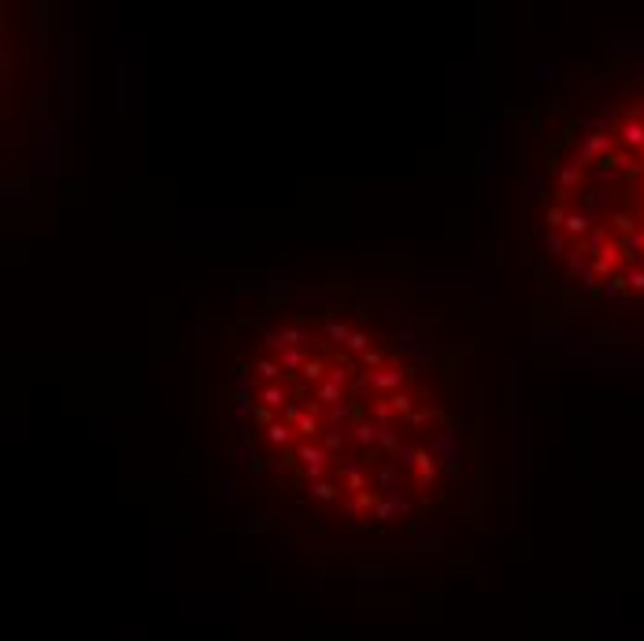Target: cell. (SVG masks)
<instances>
[{"label":"cell","instance_id":"cell-1","mask_svg":"<svg viewBox=\"0 0 644 641\" xmlns=\"http://www.w3.org/2000/svg\"><path fill=\"white\" fill-rule=\"evenodd\" d=\"M296 460H300V478L304 482H322L326 478V464H330V453L322 445H315V441H300L296 445Z\"/></svg>","mask_w":644,"mask_h":641},{"label":"cell","instance_id":"cell-2","mask_svg":"<svg viewBox=\"0 0 644 641\" xmlns=\"http://www.w3.org/2000/svg\"><path fill=\"white\" fill-rule=\"evenodd\" d=\"M367 375H370V386L374 389H382V393H389V397H393V393H400L407 382H411L415 371H407V367H382V371H367Z\"/></svg>","mask_w":644,"mask_h":641},{"label":"cell","instance_id":"cell-3","mask_svg":"<svg viewBox=\"0 0 644 641\" xmlns=\"http://www.w3.org/2000/svg\"><path fill=\"white\" fill-rule=\"evenodd\" d=\"M374 519H378L382 527H389L393 519H411V500L400 497V493H385L378 500V508H374Z\"/></svg>","mask_w":644,"mask_h":641},{"label":"cell","instance_id":"cell-4","mask_svg":"<svg viewBox=\"0 0 644 641\" xmlns=\"http://www.w3.org/2000/svg\"><path fill=\"white\" fill-rule=\"evenodd\" d=\"M600 156H611V134H596L589 130L582 134V145H578V164H596Z\"/></svg>","mask_w":644,"mask_h":641},{"label":"cell","instance_id":"cell-5","mask_svg":"<svg viewBox=\"0 0 644 641\" xmlns=\"http://www.w3.org/2000/svg\"><path fill=\"white\" fill-rule=\"evenodd\" d=\"M618 263H622V252L615 249V245H607L600 256H593V263H589V267L596 271V279H611V274L618 271Z\"/></svg>","mask_w":644,"mask_h":641},{"label":"cell","instance_id":"cell-6","mask_svg":"<svg viewBox=\"0 0 644 641\" xmlns=\"http://www.w3.org/2000/svg\"><path fill=\"white\" fill-rule=\"evenodd\" d=\"M593 227H596V222L593 219H589L585 216V211H566V222H563V234H566V238H589V234H593Z\"/></svg>","mask_w":644,"mask_h":641},{"label":"cell","instance_id":"cell-7","mask_svg":"<svg viewBox=\"0 0 644 641\" xmlns=\"http://www.w3.org/2000/svg\"><path fill=\"white\" fill-rule=\"evenodd\" d=\"M585 216L589 219H593V222H600V219H604L607 216V211H611V197L604 193V189H589V193H585Z\"/></svg>","mask_w":644,"mask_h":641},{"label":"cell","instance_id":"cell-8","mask_svg":"<svg viewBox=\"0 0 644 641\" xmlns=\"http://www.w3.org/2000/svg\"><path fill=\"white\" fill-rule=\"evenodd\" d=\"M337 475L345 478V489H352V493H363V489H367V478H363L356 460H337Z\"/></svg>","mask_w":644,"mask_h":641},{"label":"cell","instance_id":"cell-9","mask_svg":"<svg viewBox=\"0 0 644 641\" xmlns=\"http://www.w3.org/2000/svg\"><path fill=\"white\" fill-rule=\"evenodd\" d=\"M348 437L356 445H363V448H374L378 445V423H367V419H356L348 426Z\"/></svg>","mask_w":644,"mask_h":641},{"label":"cell","instance_id":"cell-10","mask_svg":"<svg viewBox=\"0 0 644 641\" xmlns=\"http://www.w3.org/2000/svg\"><path fill=\"white\" fill-rule=\"evenodd\" d=\"M260 401H263V408L282 412V408H285V404L293 401V397H289V389H285V386H278V382H267V386L260 389Z\"/></svg>","mask_w":644,"mask_h":641},{"label":"cell","instance_id":"cell-11","mask_svg":"<svg viewBox=\"0 0 644 641\" xmlns=\"http://www.w3.org/2000/svg\"><path fill=\"white\" fill-rule=\"evenodd\" d=\"M278 337H282V349H307V341H311V330L307 326H278Z\"/></svg>","mask_w":644,"mask_h":641},{"label":"cell","instance_id":"cell-12","mask_svg":"<svg viewBox=\"0 0 644 641\" xmlns=\"http://www.w3.org/2000/svg\"><path fill=\"white\" fill-rule=\"evenodd\" d=\"M582 182H585V167L578 164V159H571V164H560V189H563V193L578 189Z\"/></svg>","mask_w":644,"mask_h":641},{"label":"cell","instance_id":"cell-13","mask_svg":"<svg viewBox=\"0 0 644 641\" xmlns=\"http://www.w3.org/2000/svg\"><path fill=\"white\" fill-rule=\"evenodd\" d=\"M604 164H611L618 175H637V170H644L641 159H637V152H629V148H622V152H611Z\"/></svg>","mask_w":644,"mask_h":641},{"label":"cell","instance_id":"cell-14","mask_svg":"<svg viewBox=\"0 0 644 641\" xmlns=\"http://www.w3.org/2000/svg\"><path fill=\"white\" fill-rule=\"evenodd\" d=\"M307 360H311V356H307V349H282V352H278V363H282L285 375H300Z\"/></svg>","mask_w":644,"mask_h":641},{"label":"cell","instance_id":"cell-15","mask_svg":"<svg viewBox=\"0 0 644 641\" xmlns=\"http://www.w3.org/2000/svg\"><path fill=\"white\" fill-rule=\"evenodd\" d=\"M378 500H382V497H374L370 489H363V493H352V497L345 500V516H359V511H374V508H378Z\"/></svg>","mask_w":644,"mask_h":641},{"label":"cell","instance_id":"cell-16","mask_svg":"<svg viewBox=\"0 0 644 641\" xmlns=\"http://www.w3.org/2000/svg\"><path fill=\"white\" fill-rule=\"evenodd\" d=\"M544 252H548L552 260H566V256H571V241H566V234H560V230L544 234Z\"/></svg>","mask_w":644,"mask_h":641},{"label":"cell","instance_id":"cell-17","mask_svg":"<svg viewBox=\"0 0 644 641\" xmlns=\"http://www.w3.org/2000/svg\"><path fill=\"white\" fill-rule=\"evenodd\" d=\"M293 437H296V426H289L282 419H278L274 426H267V441L278 445V448H289V445H293Z\"/></svg>","mask_w":644,"mask_h":641},{"label":"cell","instance_id":"cell-18","mask_svg":"<svg viewBox=\"0 0 644 641\" xmlns=\"http://www.w3.org/2000/svg\"><path fill=\"white\" fill-rule=\"evenodd\" d=\"M418 453H422V448H415V445L404 441V445L393 453V464L400 467V471H418Z\"/></svg>","mask_w":644,"mask_h":641},{"label":"cell","instance_id":"cell-19","mask_svg":"<svg viewBox=\"0 0 644 641\" xmlns=\"http://www.w3.org/2000/svg\"><path fill=\"white\" fill-rule=\"evenodd\" d=\"M618 137H622V145L629 148H644V123H622L618 126Z\"/></svg>","mask_w":644,"mask_h":641},{"label":"cell","instance_id":"cell-20","mask_svg":"<svg viewBox=\"0 0 644 641\" xmlns=\"http://www.w3.org/2000/svg\"><path fill=\"white\" fill-rule=\"evenodd\" d=\"M315 401H319V404H326V408H334V404H345V386L322 382V386H315Z\"/></svg>","mask_w":644,"mask_h":641},{"label":"cell","instance_id":"cell-21","mask_svg":"<svg viewBox=\"0 0 644 641\" xmlns=\"http://www.w3.org/2000/svg\"><path fill=\"white\" fill-rule=\"evenodd\" d=\"M326 363H322L319 356H311L307 363H304V371H300V378H304L307 382V386H322V382H326Z\"/></svg>","mask_w":644,"mask_h":641},{"label":"cell","instance_id":"cell-22","mask_svg":"<svg viewBox=\"0 0 644 641\" xmlns=\"http://www.w3.org/2000/svg\"><path fill=\"white\" fill-rule=\"evenodd\" d=\"M618 252H622V260H626V263H637V256L644 252V238H641V230H637V234H629V238H622V241H618Z\"/></svg>","mask_w":644,"mask_h":641},{"label":"cell","instance_id":"cell-23","mask_svg":"<svg viewBox=\"0 0 644 641\" xmlns=\"http://www.w3.org/2000/svg\"><path fill=\"white\" fill-rule=\"evenodd\" d=\"M230 412L238 415V419H252V415H256V401H252V393H238V389H233Z\"/></svg>","mask_w":644,"mask_h":641},{"label":"cell","instance_id":"cell-24","mask_svg":"<svg viewBox=\"0 0 644 641\" xmlns=\"http://www.w3.org/2000/svg\"><path fill=\"white\" fill-rule=\"evenodd\" d=\"M370 412H374V423H378V426H396V408L389 404V397H385V401H370Z\"/></svg>","mask_w":644,"mask_h":641},{"label":"cell","instance_id":"cell-25","mask_svg":"<svg viewBox=\"0 0 644 641\" xmlns=\"http://www.w3.org/2000/svg\"><path fill=\"white\" fill-rule=\"evenodd\" d=\"M396 475H400V467H396V464H378V471H374V478H378V489H385V493H396Z\"/></svg>","mask_w":644,"mask_h":641},{"label":"cell","instance_id":"cell-26","mask_svg":"<svg viewBox=\"0 0 644 641\" xmlns=\"http://www.w3.org/2000/svg\"><path fill=\"white\" fill-rule=\"evenodd\" d=\"M233 389H238V393H252V397L260 393V382L252 378V371L244 367V363H238V375H233Z\"/></svg>","mask_w":644,"mask_h":641},{"label":"cell","instance_id":"cell-27","mask_svg":"<svg viewBox=\"0 0 644 641\" xmlns=\"http://www.w3.org/2000/svg\"><path fill=\"white\" fill-rule=\"evenodd\" d=\"M404 441H400V430H396V426H378V448L382 453H396V448H400Z\"/></svg>","mask_w":644,"mask_h":641},{"label":"cell","instance_id":"cell-28","mask_svg":"<svg viewBox=\"0 0 644 641\" xmlns=\"http://www.w3.org/2000/svg\"><path fill=\"white\" fill-rule=\"evenodd\" d=\"M626 290H629V286H626V274H611V279L600 286V297H604V301H618Z\"/></svg>","mask_w":644,"mask_h":641},{"label":"cell","instance_id":"cell-29","mask_svg":"<svg viewBox=\"0 0 644 641\" xmlns=\"http://www.w3.org/2000/svg\"><path fill=\"white\" fill-rule=\"evenodd\" d=\"M296 464H300V460H296V448H282L274 460H267V467H271V471H293Z\"/></svg>","mask_w":644,"mask_h":641},{"label":"cell","instance_id":"cell-30","mask_svg":"<svg viewBox=\"0 0 644 641\" xmlns=\"http://www.w3.org/2000/svg\"><path fill=\"white\" fill-rule=\"evenodd\" d=\"M582 245H585V252L600 256V252L607 249V230H604V227H600V222H596V227H593V234H589V238H585Z\"/></svg>","mask_w":644,"mask_h":641},{"label":"cell","instance_id":"cell-31","mask_svg":"<svg viewBox=\"0 0 644 641\" xmlns=\"http://www.w3.org/2000/svg\"><path fill=\"white\" fill-rule=\"evenodd\" d=\"M256 371H260V375H263L267 382H278V378L285 375V371H282V363H278V360H271V356H260V360H256Z\"/></svg>","mask_w":644,"mask_h":641},{"label":"cell","instance_id":"cell-32","mask_svg":"<svg viewBox=\"0 0 644 641\" xmlns=\"http://www.w3.org/2000/svg\"><path fill=\"white\" fill-rule=\"evenodd\" d=\"M296 434H304L307 441H311V437H319V434H322V419H319V415L307 408V415H304V419L296 423Z\"/></svg>","mask_w":644,"mask_h":641},{"label":"cell","instance_id":"cell-33","mask_svg":"<svg viewBox=\"0 0 644 641\" xmlns=\"http://www.w3.org/2000/svg\"><path fill=\"white\" fill-rule=\"evenodd\" d=\"M433 478H437V464H433V456H429V453H418V482L429 486Z\"/></svg>","mask_w":644,"mask_h":641},{"label":"cell","instance_id":"cell-34","mask_svg":"<svg viewBox=\"0 0 644 641\" xmlns=\"http://www.w3.org/2000/svg\"><path fill=\"white\" fill-rule=\"evenodd\" d=\"M389 404L396 408V415H400V419H404V415H411V412H415V397H411V393H407V389L393 393V397H389Z\"/></svg>","mask_w":644,"mask_h":641},{"label":"cell","instance_id":"cell-35","mask_svg":"<svg viewBox=\"0 0 644 641\" xmlns=\"http://www.w3.org/2000/svg\"><path fill=\"white\" fill-rule=\"evenodd\" d=\"M348 371H356V363H352V360L337 363V367L326 371V382H334V386H348Z\"/></svg>","mask_w":644,"mask_h":641},{"label":"cell","instance_id":"cell-36","mask_svg":"<svg viewBox=\"0 0 644 641\" xmlns=\"http://www.w3.org/2000/svg\"><path fill=\"white\" fill-rule=\"evenodd\" d=\"M241 467H244V475H260V471H267L263 456H256L252 448H241Z\"/></svg>","mask_w":644,"mask_h":641},{"label":"cell","instance_id":"cell-37","mask_svg":"<svg viewBox=\"0 0 644 641\" xmlns=\"http://www.w3.org/2000/svg\"><path fill=\"white\" fill-rule=\"evenodd\" d=\"M611 222H615V230L622 234V238H629V234H637V219H633L629 211H615V216H611Z\"/></svg>","mask_w":644,"mask_h":641},{"label":"cell","instance_id":"cell-38","mask_svg":"<svg viewBox=\"0 0 644 641\" xmlns=\"http://www.w3.org/2000/svg\"><path fill=\"white\" fill-rule=\"evenodd\" d=\"M326 334H330V341H341V345H348L352 326H345L341 319H326Z\"/></svg>","mask_w":644,"mask_h":641},{"label":"cell","instance_id":"cell-39","mask_svg":"<svg viewBox=\"0 0 644 641\" xmlns=\"http://www.w3.org/2000/svg\"><path fill=\"white\" fill-rule=\"evenodd\" d=\"M319 445L326 448L330 456H337L341 448H345V434H341V430H326V434H322V441H319Z\"/></svg>","mask_w":644,"mask_h":641},{"label":"cell","instance_id":"cell-40","mask_svg":"<svg viewBox=\"0 0 644 641\" xmlns=\"http://www.w3.org/2000/svg\"><path fill=\"white\" fill-rule=\"evenodd\" d=\"M304 415H307V408H304V404H300V401H289L285 408H282V423H289V426H296L300 419H304Z\"/></svg>","mask_w":644,"mask_h":641},{"label":"cell","instance_id":"cell-41","mask_svg":"<svg viewBox=\"0 0 644 641\" xmlns=\"http://www.w3.org/2000/svg\"><path fill=\"white\" fill-rule=\"evenodd\" d=\"M359 363H363L367 371H382V367H385V352H382V349H367V352L359 356Z\"/></svg>","mask_w":644,"mask_h":641},{"label":"cell","instance_id":"cell-42","mask_svg":"<svg viewBox=\"0 0 644 641\" xmlns=\"http://www.w3.org/2000/svg\"><path fill=\"white\" fill-rule=\"evenodd\" d=\"M307 489H311V497L315 500H334L337 497V489L326 482V478H322V482H307Z\"/></svg>","mask_w":644,"mask_h":641},{"label":"cell","instance_id":"cell-43","mask_svg":"<svg viewBox=\"0 0 644 641\" xmlns=\"http://www.w3.org/2000/svg\"><path fill=\"white\" fill-rule=\"evenodd\" d=\"M345 349H348V352H359V356H363V352L370 349V337L363 334V330H352V337H348V345H345Z\"/></svg>","mask_w":644,"mask_h":641},{"label":"cell","instance_id":"cell-44","mask_svg":"<svg viewBox=\"0 0 644 641\" xmlns=\"http://www.w3.org/2000/svg\"><path fill=\"white\" fill-rule=\"evenodd\" d=\"M574 279H578V286H582V290H596V271H593V267H582V271H578L574 274Z\"/></svg>","mask_w":644,"mask_h":641},{"label":"cell","instance_id":"cell-45","mask_svg":"<svg viewBox=\"0 0 644 641\" xmlns=\"http://www.w3.org/2000/svg\"><path fill=\"white\" fill-rule=\"evenodd\" d=\"M433 419V412H426V408H415L411 415H404V426H422V423H429Z\"/></svg>","mask_w":644,"mask_h":641},{"label":"cell","instance_id":"cell-46","mask_svg":"<svg viewBox=\"0 0 644 641\" xmlns=\"http://www.w3.org/2000/svg\"><path fill=\"white\" fill-rule=\"evenodd\" d=\"M626 286H629V290H637V293H644V271H641V267H629V271H626Z\"/></svg>","mask_w":644,"mask_h":641},{"label":"cell","instance_id":"cell-47","mask_svg":"<svg viewBox=\"0 0 644 641\" xmlns=\"http://www.w3.org/2000/svg\"><path fill=\"white\" fill-rule=\"evenodd\" d=\"M252 423H260V426H274L278 419H274V412H271V408H263V404H260V408H256V415H252Z\"/></svg>","mask_w":644,"mask_h":641},{"label":"cell","instance_id":"cell-48","mask_svg":"<svg viewBox=\"0 0 644 641\" xmlns=\"http://www.w3.org/2000/svg\"><path fill=\"white\" fill-rule=\"evenodd\" d=\"M563 222H566V211L563 208H548V227L552 230H563Z\"/></svg>","mask_w":644,"mask_h":641},{"label":"cell","instance_id":"cell-49","mask_svg":"<svg viewBox=\"0 0 644 641\" xmlns=\"http://www.w3.org/2000/svg\"><path fill=\"white\" fill-rule=\"evenodd\" d=\"M596 178H600V182H615V178H618V170L611 167V164H604V159H600V167H596Z\"/></svg>","mask_w":644,"mask_h":641},{"label":"cell","instance_id":"cell-50","mask_svg":"<svg viewBox=\"0 0 644 641\" xmlns=\"http://www.w3.org/2000/svg\"><path fill=\"white\" fill-rule=\"evenodd\" d=\"M260 527H263V523L256 519V516H244V519L238 523V530H241V534H249V530H260Z\"/></svg>","mask_w":644,"mask_h":641},{"label":"cell","instance_id":"cell-51","mask_svg":"<svg viewBox=\"0 0 644 641\" xmlns=\"http://www.w3.org/2000/svg\"><path fill=\"white\" fill-rule=\"evenodd\" d=\"M307 389H311V386H307V382H296V386H293V389H289V397H293V401H300V404H304V397H307Z\"/></svg>","mask_w":644,"mask_h":641},{"label":"cell","instance_id":"cell-52","mask_svg":"<svg viewBox=\"0 0 644 641\" xmlns=\"http://www.w3.org/2000/svg\"><path fill=\"white\" fill-rule=\"evenodd\" d=\"M641 197H644V170H641Z\"/></svg>","mask_w":644,"mask_h":641},{"label":"cell","instance_id":"cell-53","mask_svg":"<svg viewBox=\"0 0 644 641\" xmlns=\"http://www.w3.org/2000/svg\"><path fill=\"white\" fill-rule=\"evenodd\" d=\"M641 167H644V148H641Z\"/></svg>","mask_w":644,"mask_h":641},{"label":"cell","instance_id":"cell-54","mask_svg":"<svg viewBox=\"0 0 644 641\" xmlns=\"http://www.w3.org/2000/svg\"><path fill=\"white\" fill-rule=\"evenodd\" d=\"M641 238H644V230H641Z\"/></svg>","mask_w":644,"mask_h":641}]
</instances>
